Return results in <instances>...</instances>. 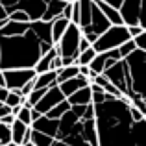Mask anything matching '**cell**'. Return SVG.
<instances>
[{
    "instance_id": "6da1fadb",
    "label": "cell",
    "mask_w": 146,
    "mask_h": 146,
    "mask_svg": "<svg viewBox=\"0 0 146 146\" xmlns=\"http://www.w3.org/2000/svg\"><path fill=\"white\" fill-rule=\"evenodd\" d=\"M52 46L48 21H7L0 26V68H33Z\"/></svg>"
},
{
    "instance_id": "7a4b0ae2",
    "label": "cell",
    "mask_w": 146,
    "mask_h": 146,
    "mask_svg": "<svg viewBox=\"0 0 146 146\" xmlns=\"http://www.w3.org/2000/svg\"><path fill=\"white\" fill-rule=\"evenodd\" d=\"M98 146H146V118L131 117V100L106 93L102 102L94 104Z\"/></svg>"
},
{
    "instance_id": "3957f363",
    "label": "cell",
    "mask_w": 146,
    "mask_h": 146,
    "mask_svg": "<svg viewBox=\"0 0 146 146\" xmlns=\"http://www.w3.org/2000/svg\"><path fill=\"white\" fill-rule=\"evenodd\" d=\"M126 96L129 100L146 98V50L135 48L122 57Z\"/></svg>"
},
{
    "instance_id": "277c9868",
    "label": "cell",
    "mask_w": 146,
    "mask_h": 146,
    "mask_svg": "<svg viewBox=\"0 0 146 146\" xmlns=\"http://www.w3.org/2000/svg\"><path fill=\"white\" fill-rule=\"evenodd\" d=\"M6 7L7 15L15 9H21L28 15L30 21H54L63 13V7L67 6L65 0H0Z\"/></svg>"
},
{
    "instance_id": "5b68a950",
    "label": "cell",
    "mask_w": 146,
    "mask_h": 146,
    "mask_svg": "<svg viewBox=\"0 0 146 146\" xmlns=\"http://www.w3.org/2000/svg\"><path fill=\"white\" fill-rule=\"evenodd\" d=\"M78 4H80L78 26L82 30V35L89 43H93L104 30L109 28L111 22L106 19V15L102 13V9L96 6L94 0H78Z\"/></svg>"
},
{
    "instance_id": "8992f818",
    "label": "cell",
    "mask_w": 146,
    "mask_h": 146,
    "mask_svg": "<svg viewBox=\"0 0 146 146\" xmlns=\"http://www.w3.org/2000/svg\"><path fill=\"white\" fill-rule=\"evenodd\" d=\"M128 39H131V35L128 32V26L126 24H111L109 28H106L91 43V46L96 52H106V50H111V48H118Z\"/></svg>"
},
{
    "instance_id": "52a82bcc",
    "label": "cell",
    "mask_w": 146,
    "mask_h": 146,
    "mask_svg": "<svg viewBox=\"0 0 146 146\" xmlns=\"http://www.w3.org/2000/svg\"><path fill=\"white\" fill-rule=\"evenodd\" d=\"M80 39H82V30H80V26L76 24V22L68 21L67 28H65L63 35L59 37V41H57L54 46H56L57 54H59L61 57H78V43Z\"/></svg>"
},
{
    "instance_id": "ba28073f",
    "label": "cell",
    "mask_w": 146,
    "mask_h": 146,
    "mask_svg": "<svg viewBox=\"0 0 146 146\" xmlns=\"http://www.w3.org/2000/svg\"><path fill=\"white\" fill-rule=\"evenodd\" d=\"M118 13L126 26H143V0H122Z\"/></svg>"
},
{
    "instance_id": "9c48e42d",
    "label": "cell",
    "mask_w": 146,
    "mask_h": 146,
    "mask_svg": "<svg viewBox=\"0 0 146 146\" xmlns=\"http://www.w3.org/2000/svg\"><path fill=\"white\" fill-rule=\"evenodd\" d=\"M4 72V82L9 91H19L26 82L35 78L33 68H6Z\"/></svg>"
},
{
    "instance_id": "30bf717a",
    "label": "cell",
    "mask_w": 146,
    "mask_h": 146,
    "mask_svg": "<svg viewBox=\"0 0 146 146\" xmlns=\"http://www.w3.org/2000/svg\"><path fill=\"white\" fill-rule=\"evenodd\" d=\"M61 100H65V94L61 93L59 85H57V83H54V85H50L48 89H46V93H44L43 96H41V98L35 102L33 109H37L39 113L44 115V113L50 109V107H54L56 104H59Z\"/></svg>"
},
{
    "instance_id": "8fae6325",
    "label": "cell",
    "mask_w": 146,
    "mask_h": 146,
    "mask_svg": "<svg viewBox=\"0 0 146 146\" xmlns=\"http://www.w3.org/2000/svg\"><path fill=\"white\" fill-rule=\"evenodd\" d=\"M89 82H91V80L87 78V76H82V74H78V76H74V78L63 80V82H61V83H57V85H59L61 93L65 94V98H67L68 94H72L74 91H78L80 87H85V85H89Z\"/></svg>"
},
{
    "instance_id": "7c38bea8",
    "label": "cell",
    "mask_w": 146,
    "mask_h": 146,
    "mask_svg": "<svg viewBox=\"0 0 146 146\" xmlns=\"http://www.w3.org/2000/svg\"><path fill=\"white\" fill-rule=\"evenodd\" d=\"M30 128L37 129V131H43L46 133V135L54 137L56 135V129H57V118H48L46 115H41L39 118H35V120L30 124Z\"/></svg>"
},
{
    "instance_id": "4fadbf2b",
    "label": "cell",
    "mask_w": 146,
    "mask_h": 146,
    "mask_svg": "<svg viewBox=\"0 0 146 146\" xmlns=\"http://www.w3.org/2000/svg\"><path fill=\"white\" fill-rule=\"evenodd\" d=\"M67 102L70 106H85V104L91 102V87L85 85V87H80L78 91H74L72 94L67 96Z\"/></svg>"
},
{
    "instance_id": "5bb4252c",
    "label": "cell",
    "mask_w": 146,
    "mask_h": 146,
    "mask_svg": "<svg viewBox=\"0 0 146 146\" xmlns=\"http://www.w3.org/2000/svg\"><path fill=\"white\" fill-rule=\"evenodd\" d=\"M67 24H68V19H65L63 15H59V17H56L54 21H50V35H52V43L54 44H56L57 41H59V37L63 35Z\"/></svg>"
},
{
    "instance_id": "9a60e30c",
    "label": "cell",
    "mask_w": 146,
    "mask_h": 146,
    "mask_svg": "<svg viewBox=\"0 0 146 146\" xmlns=\"http://www.w3.org/2000/svg\"><path fill=\"white\" fill-rule=\"evenodd\" d=\"M94 2H96V6L102 9V13L106 15V19L111 22V24H124V22H122V17H120V13H118L117 7L109 6V4L102 2V0H94Z\"/></svg>"
},
{
    "instance_id": "2e32d148",
    "label": "cell",
    "mask_w": 146,
    "mask_h": 146,
    "mask_svg": "<svg viewBox=\"0 0 146 146\" xmlns=\"http://www.w3.org/2000/svg\"><path fill=\"white\" fill-rule=\"evenodd\" d=\"M56 82V70H46V72H39L33 78V89L35 87H50Z\"/></svg>"
},
{
    "instance_id": "e0dca14e",
    "label": "cell",
    "mask_w": 146,
    "mask_h": 146,
    "mask_svg": "<svg viewBox=\"0 0 146 146\" xmlns=\"http://www.w3.org/2000/svg\"><path fill=\"white\" fill-rule=\"evenodd\" d=\"M9 128H11V141L21 146L22 144V139H24V133H26V129H28V126L22 124L19 118H15V120L11 122Z\"/></svg>"
},
{
    "instance_id": "ac0fdd59",
    "label": "cell",
    "mask_w": 146,
    "mask_h": 146,
    "mask_svg": "<svg viewBox=\"0 0 146 146\" xmlns=\"http://www.w3.org/2000/svg\"><path fill=\"white\" fill-rule=\"evenodd\" d=\"M80 70H78V65H65V67L57 68L56 70V82L61 83L63 80H68V78H74V76H78Z\"/></svg>"
},
{
    "instance_id": "d6986e66",
    "label": "cell",
    "mask_w": 146,
    "mask_h": 146,
    "mask_svg": "<svg viewBox=\"0 0 146 146\" xmlns=\"http://www.w3.org/2000/svg\"><path fill=\"white\" fill-rule=\"evenodd\" d=\"M30 141H32L35 146H50L52 144V141H54V137H50L46 135V133H43V131H37V129H33L32 128V133H30Z\"/></svg>"
},
{
    "instance_id": "ffe728a7",
    "label": "cell",
    "mask_w": 146,
    "mask_h": 146,
    "mask_svg": "<svg viewBox=\"0 0 146 146\" xmlns=\"http://www.w3.org/2000/svg\"><path fill=\"white\" fill-rule=\"evenodd\" d=\"M68 107H70V104L67 102V98H65V100H61L59 104H56L54 107H50V109H48V111H46L44 115H46L48 118H59L61 115H63L65 111L68 109Z\"/></svg>"
},
{
    "instance_id": "44dd1931",
    "label": "cell",
    "mask_w": 146,
    "mask_h": 146,
    "mask_svg": "<svg viewBox=\"0 0 146 146\" xmlns=\"http://www.w3.org/2000/svg\"><path fill=\"white\" fill-rule=\"evenodd\" d=\"M96 54H98L96 50H94L93 46H89V48L82 50V52L78 54V57H76V63H78V65H89V63H91V59H93Z\"/></svg>"
},
{
    "instance_id": "7402d4cb",
    "label": "cell",
    "mask_w": 146,
    "mask_h": 146,
    "mask_svg": "<svg viewBox=\"0 0 146 146\" xmlns=\"http://www.w3.org/2000/svg\"><path fill=\"white\" fill-rule=\"evenodd\" d=\"M15 118H19L22 124L30 126V124H32V117H30V107H28V106H21V109H19V113L15 115Z\"/></svg>"
},
{
    "instance_id": "603a6c76",
    "label": "cell",
    "mask_w": 146,
    "mask_h": 146,
    "mask_svg": "<svg viewBox=\"0 0 146 146\" xmlns=\"http://www.w3.org/2000/svg\"><path fill=\"white\" fill-rule=\"evenodd\" d=\"M4 104H6V106H9V107L19 106V104H22V96L19 94V91H9V93H7V96H6V100H4Z\"/></svg>"
},
{
    "instance_id": "cb8c5ba5",
    "label": "cell",
    "mask_w": 146,
    "mask_h": 146,
    "mask_svg": "<svg viewBox=\"0 0 146 146\" xmlns=\"http://www.w3.org/2000/svg\"><path fill=\"white\" fill-rule=\"evenodd\" d=\"M11 141V128L7 124H2L0 122V146L7 144Z\"/></svg>"
},
{
    "instance_id": "d4e9b609",
    "label": "cell",
    "mask_w": 146,
    "mask_h": 146,
    "mask_svg": "<svg viewBox=\"0 0 146 146\" xmlns=\"http://www.w3.org/2000/svg\"><path fill=\"white\" fill-rule=\"evenodd\" d=\"M135 48H137V46H135V43H133V39H128V41H124V43L118 46V54L124 57V56H128L129 52H133Z\"/></svg>"
},
{
    "instance_id": "484cf974",
    "label": "cell",
    "mask_w": 146,
    "mask_h": 146,
    "mask_svg": "<svg viewBox=\"0 0 146 146\" xmlns=\"http://www.w3.org/2000/svg\"><path fill=\"white\" fill-rule=\"evenodd\" d=\"M102 89H104V93H109V94H113V96H117V98H120V96H122V93L113 85V83L109 82V80H107V82L102 85Z\"/></svg>"
},
{
    "instance_id": "4316f807",
    "label": "cell",
    "mask_w": 146,
    "mask_h": 146,
    "mask_svg": "<svg viewBox=\"0 0 146 146\" xmlns=\"http://www.w3.org/2000/svg\"><path fill=\"white\" fill-rule=\"evenodd\" d=\"M131 39H133V43H135V46H137V48L146 50V30H144V32H141L139 35L131 37Z\"/></svg>"
},
{
    "instance_id": "83f0119b",
    "label": "cell",
    "mask_w": 146,
    "mask_h": 146,
    "mask_svg": "<svg viewBox=\"0 0 146 146\" xmlns=\"http://www.w3.org/2000/svg\"><path fill=\"white\" fill-rule=\"evenodd\" d=\"M63 67V61H61V56L59 54H56V56L52 57V61H50V70H57V68Z\"/></svg>"
},
{
    "instance_id": "f1b7e54d",
    "label": "cell",
    "mask_w": 146,
    "mask_h": 146,
    "mask_svg": "<svg viewBox=\"0 0 146 146\" xmlns=\"http://www.w3.org/2000/svg\"><path fill=\"white\" fill-rule=\"evenodd\" d=\"M144 26H128V32H129V35L131 37H135V35H139L141 32H144Z\"/></svg>"
},
{
    "instance_id": "f546056e",
    "label": "cell",
    "mask_w": 146,
    "mask_h": 146,
    "mask_svg": "<svg viewBox=\"0 0 146 146\" xmlns=\"http://www.w3.org/2000/svg\"><path fill=\"white\" fill-rule=\"evenodd\" d=\"M15 120V117L11 113H7V115H4L2 118H0V122H2V124H7V126H11V122Z\"/></svg>"
},
{
    "instance_id": "4dcf8cb0",
    "label": "cell",
    "mask_w": 146,
    "mask_h": 146,
    "mask_svg": "<svg viewBox=\"0 0 146 146\" xmlns=\"http://www.w3.org/2000/svg\"><path fill=\"white\" fill-rule=\"evenodd\" d=\"M102 2H106V4H109V6H113V7H120V4H122V0H102Z\"/></svg>"
},
{
    "instance_id": "1f68e13d",
    "label": "cell",
    "mask_w": 146,
    "mask_h": 146,
    "mask_svg": "<svg viewBox=\"0 0 146 146\" xmlns=\"http://www.w3.org/2000/svg\"><path fill=\"white\" fill-rule=\"evenodd\" d=\"M7 93H9V89H7V87H0V102H4V100H6Z\"/></svg>"
},
{
    "instance_id": "d6a6232c",
    "label": "cell",
    "mask_w": 146,
    "mask_h": 146,
    "mask_svg": "<svg viewBox=\"0 0 146 146\" xmlns=\"http://www.w3.org/2000/svg\"><path fill=\"white\" fill-rule=\"evenodd\" d=\"M2 19H7V11H6V7L0 4V21H2Z\"/></svg>"
},
{
    "instance_id": "836d02e7",
    "label": "cell",
    "mask_w": 146,
    "mask_h": 146,
    "mask_svg": "<svg viewBox=\"0 0 146 146\" xmlns=\"http://www.w3.org/2000/svg\"><path fill=\"white\" fill-rule=\"evenodd\" d=\"M50 146H70V144L63 143V141H57V139H54V141H52V144H50Z\"/></svg>"
},
{
    "instance_id": "e575fe53",
    "label": "cell",
    "mask_w": 146,
    "mask_h": 146,
    "mask_svg": "<svg viewBox=\"0 0 146 146\" xmlns=\"http://www.w3.org/2000/svg\"><path fill=\"white\" fill-rule=\"evenodd\" d=\"M4 146H19L17 143H13V141H9V143H7V144H4Z\"/></svg>"
},
{
    "instance_id": "d590c367",
    "label": "cell",
    "mask_w": 146,
    "mask_h": 146,
    "mask_svg": "<svg viewBox=\"0 0 146 146\" xmlns=\"http://www.w3.org/2000/svg\"><path fill=\"white\" fill-rule=\"evenodd\" d=\"M65 2H72V0H65Z\"/></svg>"
}]
</instances>
